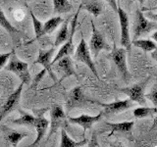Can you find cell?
<instances>
[{"mask_svg": "<svg viewBox=\"0 0 157 147\" xmlns=\"http://www.w3.org/2000/svg\"><path fill=\"white\" fill-rule=\"evenodd\" d=\"M54 13L56 14H65L73 10V5L68 0H52Z\"/></svg>", "mask_w": 157, "mask_h": 147, "instance_id": "22", "label": "cell"}, {"mask_svg": "<svg viewBox=\"0 0 157 147\" xmlns=\"http://www.w3.org/2000/svg\"><path fill=\"white\" fill-rule=\"evenodd\" d=\"M55 52V47H51L48 50H39L37 59L34 61V64H39V65H42L44 70H45L48 75L50 76V77L53 81H57V77L55 76V74L52 71V66H51V62H52V57L53 54Z\"/></svg>", "mask_w": 157, "mask_h": 147, "instance_id": "12", "label": "cell"}, {"mask_svg": "<svg viewBox=\"0 0 157 147\" xmlns=\"http://www.w3.org/2000/svg\"><path fill=\"white\" fill-rule=\"evenodd\" d=\"M4 69H5V71L15 74V75L22 81L24 85H29V83H31L32 77L29 71V65L26 62H23L20 60L16 56V54H15L14 51L9 58V63L4 66Z\"/></svg>", "mask_w": 157, "mask_h": 147, "instance_id": "1", "label": "cell"}, {"mask_svg": "<svg viewBox=\"0 0 157 147\" xmlns=\"http://www.w3.org/2000/svg\"><path fill=\"white\" fill-rule=\"evenodd\" d=\"M82 5L85 6V9L87 12L92 14L94 17H98L102 12V4L99 1H96V0H90L88 2L82 3Z\"/></svg>", "mask_w": 157, "mask_h": 147, "instance_id": "23", "label": "cell"}, {"mask_svg": "<svg viewBox=\"0 0 157 147\" xmlns=\"http://www.w3.org/2000/svg\"><path fill=\"white\" fill-rule=\"evenodd\" d=\"M82 7V5L81 4L80 7H78L77 13L75 14V16L73 18L72 21V24H71V32L69 33V36L67 38V40L64 42V44L62 45V47L59 49V51L57 53V55L55 56V58L53 59V61L51 62V66L53 65L56 61H58L59 59H61L64 56H70L74 53V33H75L76 31V27L78 24V13H80V10Z\"/></svg>", "mask_w": 157, "mask_h": 147, "instance_id": "5", "label": "cell"}, {"mask_svg": "<svg viewBox=\"0 0 157 147\" xmlns=\"http://www.w3.org/2000/svg\"><path fill=\"white\" fill-rule=\"evenodd\" d=\"M105 125L111 130V132L109 135H112L113 132H123V134H128V132L132 131V127L135 126V122H122V123H116V124H112V123H105Z\"/></svg>", "mask_w": 157, "mask_h": 147, "instance_id": "17", "label": "cell"}, {"mask_svg": "<svg viewBox=\"0 0 157 147\" xmlns=\"http://www.w3.org/2000/svg\"><path fill=\"white\" fill-rule=\"evenodd\" d=\"M70 20H71V17H69L66 19V21H64L62 24L63 26L61 27V28L59 29V32H57V36H56V38H55V44H54V47H58L59 45H61L64 42L67 40V38L69 36V23H70Z\"/></svg>", "mask_w": 157, "mask_h": 147, "instance_id": "18", "label": "cell"}, {"mask_svg": "<svg viewBox=\"0 0 157 147\" xmlns=\"http://www.w3.org/2000/svg\"><path fill=\"white\" fill-rule=\"evenodd\" d=\"M110 58L114 62L117 69L119 70L121 76L126 82L129 81L131 75L128 70L127 66V51L124 47L117 48V46L114 44V47L112 49V52L110 54Z\"/></svg>", "mask_w": 157, "mask_h": 147, "instance_id": "4", "label": "cell"}, {"mask_svg": "<svg viewBox=\"0 0 157 147\" xmlns=\"http://www.w3.org/2000/svg\"><path fill=\"white\" fill-rule=\"evenodd\" d=\"M20 117L16 120H13L12 123L15 125L19 126H33L34 121H36V117H33L32 114H29L26 111L19 110Z\"/></svg>", "mask_w": 157, "mask_h": 147, "instance_id": "21", "label": "cell"}, {"mask_svg": "<svg viewBox=\"0 0 157 147\" xmlns=\"http://www.w3.org/2000/svg\"><path fill=\"white\" fill-rule=\"evenodd\" d=\"M87 143V139H82V141H75L72 138H70V136L68 135V134L66 132L65 129L62 127L61 130V143L60 146L61 147H81L83 146Z\"/></svg>", "mask_w": 157, "mask_h": 147, "instance_id": "19", "label": "cell"}, {"mask_svg": "<svg viewBox=\"0 0 157 147\" xmlns=\"http://www.w3.org/2000/svg\"><path fill=\"white\" fill-rule=\"evenodd\" d=\"M94 102L95 101L90 100L85 94H83L81 86H76L69 92L66 106H67V109L70 110L75 107L83 106V105H86V103H94Z\"/></svg>", "mask_w": 157, "mask_h": 147, "instance_id": "9", "label": "cell"}, {"mask_svg": "<svg viewBox=\"0 0 157 147\" xmlns=\"http://www.w3.org/2000/svg\"><path fill=\"white\" fill-rule=\"evenodd\" d=\"M137 1H140V3H141V4H142V3H144V2L146 1V0H137Z\"/></svg>", "mask_w": 157, "mask_h": 147, "instance_id": "33", "label": "cell"}, {"mask_svg": "<svg viewBox=\"0 0 157 147\" xmlns=\"http://www.w3.org/2000/svg\"><path fill=\"white\" fill-rule=\"evenodd\" d=\"M50 118H51L50 131H49L48 138L50 136H52L54 132L57 131V130L63 125L64 121L66 119V115H65V112L63 110V107L59 104L54 105L51 108V111H50Z\"/></svg>", "mask_w": 157, "mask_h": 147, "instance_id": "13", "label": "cell"}, {"mask_svg": "<svg viewBox=\"0 0 157 147\" xmlns=\"http://www.w3.org/2000/svg\"><path fill=\"white\" fill-rule=\"evenodd\" d=\"M14 51V50H13ZM13 51L11 52H8V53H3V54H0V71L2 70L4 68V66L6 65L10 56H11V54L13 53Z\"/></svg>", "mask_w": 157, "mask_h": 147, "instance_id": "30", "label": "cell"}, {"mask_svg": "<svg viewBox=\"0 0 157 147\" xmlns=\"http://www.w3.org/2000/svg\"><path fill=\"white\" fill-rule=\"evenodd\" d=\"M157 28V23L147 20L140 10H136L134 24V39L139 38Z\"/></svg>", "mask_w": 157, "mask_h": 147, "instance_id": "3", "label": "cell"}, {"mask_svg": "<svg viewBox=\"0 0 157 147\" xmlns=\"http://www.w3.org/2000/svg\"><path fill=\"white\" fill-rule=\"evenodd\" d=\"M144 96H145V98H147V99H149L152 102V104L156 107V105H157V85L156 83L152 86L151 91L148 93V94H146Z\"/></svg>", "mask_w": 157, "mask_h": 147, "instance_id": "29", "label": "cell"}, {"mask_svg": "<svg viewBox=\"0 0 157 147\" xmlns=\"http://www.w3.org/2000/svg\"><path fill=\"white\" fill-rule=\"evenodd\" d=\"M45 73H46V71H45V70H44V69H43V70H42V71H41L40 73H39V74H37V75H36V78H34V81H33V87H36V86L37 85V83H38L39 81H41V78L43 77V76L45 75Z\"/></svg>", "mask_w": 157, "mask_h": 147, "instance_id": "31", "label": "cell"}, {"mask_svg": "<svg viewBox=\"0 0 157 147\" xmlns=\"http://www.w3.org/2000/svg\"><path fill=\"white\" fill-rule=\"evenodd\" d=\"M132 44H134V46L140 48L141 50H144L145 52H151L153 51L154 49L157 48V45L155 41L151 40V39H134L132 41Z\"/></svg>", "mask_w": 157, "mask_h": 147, "instance_id": "20", "label": "cell"}, {"mask_svg": "<svg viewBox=\"0 0 157 147\" xmlns=\"http://www.w3.org/2000/svg\"><path fill=\"white\" fill-rule=\"evenodd\" d=\"M73 54H74V58H75V60H77L78 62H82V63L85 64V65H86L88 67V69H90V70L93 73V75L95 76V77L97 78V80H99V77H98L95 65L92 61L90 48H88V45L86 44L85 39H83V37H82L81 41H80V43H78V45L76 49V51Z\"/></svg>", "mask_w": 157, "mask_h": 147, "instance_id": "2", "label": "cell"}, {"mask_svg": "<svg viewBox=\"0 0 157 147\" xmlns=\"http://www.w3.org/2000/svg\"><path fill=\"white\" fill-rule=\"evenodd\" d=\"M150 80V77H147L144 81L141 82L134 85L130 87H124L121 88L120 91L125 93L126 95L129 96L130 99L132 102H136L140 105H145L146 104V99H145V94H144V89L148 83V81Z\"/></svg>", "mask_w": 157, "mask_h": 147, "instance_id": "6", "label": "cell"}, {"mask_svg": "<svg viewBox=\"0 0 157 147\" xmlns=\"http://www.w3.org/2000/svg\"><path fill=\"white\" fill-rule=\"evenodd\" d=\"M28 135H29V134H27V132H19L16 130H8L6 140L12 146H18L19 142L22 139H24L25 137H27Z\"/></svg>", "mask_w": 157, "mask_h": 147, "instance_id": "25", "label": "cell"}, {"mask_svg": "<svg viewBox=\"0 0 157 147\" xmlns=\"http://www.w3.org/2000/svg\"><path fill=\"white\" fill-rule=\"evenodd\" d=\"M52 66L56 67L57 70L61 71L64 75L61 78V81H59V82H61L64 78H66L70 76H77L75 73V69H74V65L72 62V59L69 56H64L61 59H59L58 61H56L53 64Z\"/></svg>", "mask_w": 157, "mask_h": 147, "instance_id": "15", "label": "cell"}, {"mask_svg": "<svg viewBox=\"0 0 157 147\" xmlns=\"http://www.w3.org/2000/svg\"><path fill=\"white\" fill-rule=\"evenodd\" d=\"M23 87H24V83L22 82L21 85L18 86L17 89L8 96L7 100L5 101L2 107L0 108V122H1L7 115H9L10 113L13 112L14 110H16L18 108L20 99H21Z\"/></svg>", "mask_w": 157, "mask_h": 147, "instance_id": "8", "label": "cell"}, {"mask_svg": "<svg viewBox=\"0 0 157 147\" xmlns=\"http://www.w3.org/2000/svg\"><path fill=\"white\" fill-rule=\"evenodd\" d=\"M33 126L36 127V138L33 141V143L32 144L33 146H36L39 142L41 141L46 134V131L48 130L49 126V122L44 118L43 116V112H41L40 114H38V116L36 118V121H34Z\"/></svg>", "mask_w": 157, "mask_h": 147, "instance_id": "16", "label": "cell"}, {"mask_svg": "<svg viewBox=\"0 0 157 147\" xmlns=\"http://www.w3.org/2000/svg\"><path fill=\"white\" fill-rule=\"evenodd\" d=\"M0 27H2L5 31L11 34V36L14 33H19L18 29L15 28L13 24L9 22V20L6 18L4 12L2 11V9H0Z\"/></svg>", "mask_w": 157, "mask_h": 147, "instance_id": "26", "label": "cell"}, {"mask_svg": "<svg viewBox=\"0 0 157 147\" xmlns=\"http://www.w3.org/2000/svg\"><path fill=\"white\" fill-rule=\"evenodd\" d=\"M106 2L109 4V6L117 13L118 6H117V1H116V0H106Z\"/></svg>", "mask_w": 157, "mask_h": 147, "instance_id": "32", "label": "cell"}, {"mask_svg": "<svg viewBox=\"0 0 157 147\" xmlns=\"http://www.w3.org/2000/svg\"><path fill=\"white\" fill-rule=\"evenodd\" d=\"M64 22L63 18H61L60 16H57V17H53L51 19H49L48 21H46L45 23L43 24V32L44 34H48V33H51L55 31V28H58V26Z\"/></svg>", "mask_w": 157, "mask_h": 147, "instance_id": "24", "label": "cell"}, {"mask_svg": "<svg viewBox=\"0 0 157 147\" xmlns=\"http://www.w3.org/2000/svg\"><path fill=\"white\" fill-rule=\"evenodd\" d=\"M156 107L154 106L153 108L150 107H140L136 108V109L134 110V116L136 118V119H142V118H146L148 116H151L156 113Z\"/></svg>", "mask_w": 157, "mask_h": 147, "instance_id": "27", "label": "cell"}, {"mask_svg": "<svg viewBox=\"0 0 157 147\" xmlns=\"http://www.w3.org/2000/svg\"><path fill=\"white\" fill-rule=\"evenodd\" d=\"M29 15H31L32 20H33V24L34 33H36V39H39L42 36H44L43 24L39 21V20H37V18L34 16V14L33 13L32 10H29Z\"/></svg>", "mask_w": 157, "mask_h": 147, "instance_id": "28", "label": "cell"}, {"mask_svg": "<svg viewBox=\"0 0 157 147\" xmlns=\"http://www.w3.org/2000/svg\"><path fill=\"white\" fill-rule=\"evenodd\" d=\"M103 116H104V114H103V111H101L99 114L96 115V116L82 115V116L77 117V118L70 117L68 121H69V123H71V124L81 126L83 129V130L86 131V130H90L93 124H95V123L101 121Z\"/></svg>", "mask_w": 157, "mask_h": 147, "instance_id": "14", "label": "cell"}, {"mask_svg": "<svg viewBox=\"0 0 157 147\" xmlns=\"http://www.w3.org/2000/svg\"><path fill=\"white\" fill-rule=\"evenodd\" d=\"M91 24H92V32H91V37L90 40V46H88V48H90L91 55L94 58H96L101 50L108 49V45L104 37L100 33V32L94 27L92 21H91Z\"/></svg>", "mask_w": 157, "mask_h": 147, "instance_id": "10", "label": "cell"}, {"mask_svg": "<svg viewBox=\"0 0 157 147\" xmlns=\"http://www.w3.org/2000/svg\"><path fill=\"white\" fill-rule=\"evenodd\" d=\"M102 107H104V111L103 114L104 115H115V114H120L124 111L130 109L134 106V102H132L130 98H128L126 100H121V101H115L112 103H108V104H104V103H98Z\"/></svg>", "mask_w": 157, "mask_h": 147, "instance_id": "11", "label": "cell"}, {"mask_svg": "<svg viewBox=\"0 0 157 147\" xmlns=\"http://www.w3.org/2000/svg\"><path fill=\"white\" fill-rule=\"evenodd\" d=\"M118 17H119L120 27H121V45L126 49L127 52H131L132 41L130 36V28H129V17L128 14L122 8H118L117 10Z\"/></svg>", "mask_w": 157, "mask_h": 147, "instance_id": "7", "label": "cell"}]
</instances>
